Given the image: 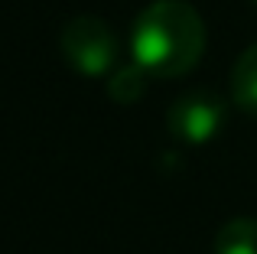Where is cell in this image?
<instances>
[{
  "instance_id": "6",
  "label": "cell",
  "mask_w": 257,
  "mask_h": 254,
  "mask_svg": "<svg viewBox=\"0 0 257 254\" xmlns=\"http://www.w3.org/2000/svg\"><path fill=\"white\" fill-rule=\"evenodd\" d=\"M147 78H150V75H147L137 62H134V65H124V69H117L111 78H107V95H111L117 104H134V101H140V98H144Z\"/></svg>"
},
{
  "instance_id": "4",
  "label": "cell",
  "mask_w": 257,
  "mask_h": 254,
  "mask_svg": "<svg viewBox=\"0 0 257 254\" xmlns=\"http://www.w3.org/2000/svg\"><path fill=\"white\" fill-rule=\"evenodd\" d=\"M231 98L238 101L241 111H247L251 117H257V43L247 46L238 56L231 72Z\"/></svg>"
},
{
  "instance_id": "7",
  "label": "cell",
  "mask_w": 257,
  "mask_h": 254,
  "mask_svg": "<svg viewBox=\"0 0 257 254\" xmlns=\"http://www.w3.org/2000/svg\"><path fill=\"white\" fill-rule=\"evenodd\" d=\"M254 4H257V0H254Z\"/></svg>"
},
{
  "instance_id": "5",
  "label": "cell",
  "mask_w": 257,
  "mask_h": 254,
  "mask_svg": "<svg viewBox=\"0 0 257 254\" xmlns=\"http://www.w3.org/2000/svg\"><path fill=\"white\" fill-rule=\"evenodd\" d=\"M215 254H257V218H231L215 235Z\"/></svg>"
},
{
  "instance_id": "1",
  "label": "cell",
  "mask_w": 257,
  "mask_h": 254,
  "mask_svg": "<svg viewBox=\"0 0 257 254\" xmlns=\"http://www.w3.org/2000/svg\"><path fill=\"white\" fill-rule=\"evenodd\" d=\"M205 23L186 0H153L131 30L134 62L150 78H179L199 65L205 52Z\"/></svg>"
},
{
  "instance_id": "3",
  "label": "cell",
  "mask_w": 257,
  "mask_h": 254,
  "mask_svg": "<svg viewBox=\"0 0 257 254\" xmlns=\"http://www.w3.org/2000/svg\"><path fill=\"white\" fill-rule=\"evenodd\" d=\"M225 121H228V108L212 91L182 95L166 111V127H170V134L176 140H182V144H208L212 137H218Z\"/></svg>"
},
{
  "instance_id": "2",
  "label": "cell",
  "mask_w": 257,
  "mask_h": 254,
  "mask_svg": "<svg viewBox=\"0 0 257 254\" xmlns=\"http://www.w3.org/2000/svg\"><path fill=\"white\" fill-rule=\"evenodd\" d=\"M59 49L72 72L101 78L117 62V36L101 17H72L59 33Z\"/></svg>"
}]
</instances>
